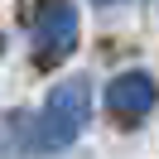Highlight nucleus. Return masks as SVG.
Here are the masks:
<instances>
[{
	"instance_id": "f257e3e1",
	"label": "nucleus",
	"mask_w": 159,
	"mask_h": 159,
	"mask_svg": "<svg viewBox=\"0 0 159 159\" xmlns=\"http://www.w3.org/2000/svg\"><path fill=\"white\" fill-rule=\"evenodd\" d=\"M87 116H92V82L87 77L58 82V87L48 92V101H43L39 120L29 125V149H43V154L68 149L72 140L87 130Z\"/></svg>"
},
{
	"instance_id": "f03ea898",
	"label": "nucleus",
	"mask_w": 159,
	"mask_h": 159,
	"mask_svg": "<svg viewBox=\"0 0 159 159\" xmlns=\"http://www.w3.org/2000/svg\"><path fill=\"white\" fill-rule=\"evenodd\" d=\"M77 48V5L72 0H43L34 15V63L58 68Z\"/></svg>"
},
{
	"instance_id": "7ed1b4c3",
	"label": "nucleus",
	"mask_w": 159,
	"mask_h": 159,
	"mask_svg": "<svg viewBox=\"0 0 159 159\" xmlns=\"http://www.w3.org/2000/svg\"><path fill=\"white\" fill-rule=\"evenodd\" d=\"M154 101H159V82L149 77L145 68L120 72V77H111V87H106V106L116 111L120 120H140Z\"/></svg>"
},
{
	"instance_id": "20e7f679",
	"label": "nucleus",
	"mask_w": 159,
	"mask_h": 159,
	"mask_svg": "<svg viewBox=\"0 0 159 159\" xmlns=\"http://www.w3.org/2000/svg\"><path fill=\"white\" fill-rule=\"evenodd\" d=\"M97 5H120V0H97Z\"/></svg>"
},
{
	"instance_id": "39448f33",
	"label": "nucleus",
	"mask_w": 159,
	"mask_h": 159,
	"mask_svg": "<svg viewBox=\"0 0 159 159\" xmlns=\"http://www.w3.org/2000/svg\"><path fill=\"white\" fill-rule=\"evenodd\" d=\"M0 48H5V39H0Z\"/></svg>"
}]
</instances>
